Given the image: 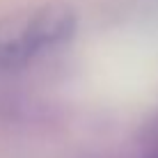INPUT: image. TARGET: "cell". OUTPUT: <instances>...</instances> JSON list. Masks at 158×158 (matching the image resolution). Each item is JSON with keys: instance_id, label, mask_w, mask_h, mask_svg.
<instances>
[{"instance_id": "obj_1", "label": "cell", "mask_w": 158, "mask_h": 158, "mask_svg": "<svg viewBox=\"0 0 158 158\" xmlns=\"http://www.w3.org/2000/svg\"><path fill=\"white\" fill-rule=\"evenodd\" d=\"M78 16L69 5H41L0 21V69H21L76 35Z\"/></svg>"}]
</instances>
